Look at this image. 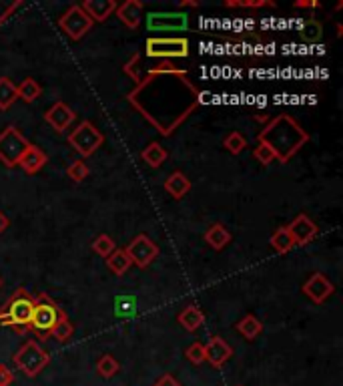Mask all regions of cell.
Listing matches in <instances>:
<instances>
[{
  "mask_svg": "<svg viewBox=\"0 0 343 386\" xmlns=\"http://www.w3.org/2000/svg\"><path fill=\"white\" fill-rule=\"evenodd\" d=\"M105 143V135L95 127L90 121L79 123V127L72 129L68 135V145H72V149L81 153L83 157H90L99 147H103Z\"/></svg>",
  "mask_w": 343,
  "mask_h": 386,
  "instance_id": "ba28073f",
  "label": "cell"
},
{
  "mask_svg": "<svg viewBox=\"0 0 343 386\" xmlns=\"http://www.w3.org/2000/svg\"><path fill=\"white\" fill-rule=\"evenodd\" d=\"M300 37H301V41H305V43H309V44L320 43L323 37L322 22L315 21V19L305 21L300 26Z\"/></svg>",
  "mask_w": 343,
  "mask_h": 386,
  "instance_id": "484cf974",
  "label": "cell"
},
{
  "mask_svg": "<svg viewBox=\"0 0 343 386\" xmlns=\"http://www.w3.org/2000/svg\"><path fill=\"white\" fill-rule=\"evenodd\" d=\"M205 241L209 248H213L215 252H221L223 248L229 246L231 241V232L223 226V223H213L207 232H205Z\"/></svg>",
  "mask_w": 343,
  "mask_h": 386,
  "instance_id": "ffe728a7",
  "label": "cell"
},
{
  "mask_svg": "<svg viewBox=\"0 0 343 386\" xmlns=\"http://www.w3.org/2000/svg\"><path fill=\"white\" fill-rule=\"evenodd\" d=\"M143 8L145 4L141 0H127L123 4H117V17L119 21L123 22L127 28H137L141 24V19H143Z\"/></svg>",
  "mask_w": 343,
  "mask_h": 386,
  "instance_id": "2e32d148",
  "label": "cell"
},
{
  "mask_svg": "<svg viewBox=\"0 0 343 386\" xmlns=\"http://www.w3.org/2000/svg\"><path fill=\"white\" fill-rule=\"evenodd\" d=\"M293 6L295 8H320V2L317 0H295Z\"/></svg>",
  "mask_w": 343,
  "mask_h": 386,
  "instance_id": "f35d334b",
  "label": "cell"
},
{
  "mask_svg": "<svg viewBox=\"0 0 343 386\" xmlns=\"http://www.w3.org/2000/svg\"><path fill=\"white\" fill-rule=\"evenodd\" d=\"M17 95L24 103H35L41 95H43V86L39 85V81H35L32 77L24 79L21 85H17Z\"/></svg>",
  "mask_w": 343,
  "mask_h": 386,
  "instance_id": "cb8c5ba5",
  "label": "cell"
},
{
  "mask_svg": "<svg viewBox=\"0 0 343 386\" xmlns=\"http://www.w3.org/2000/svg\"><path fill=\"white\" fill-rule=\"evenodd\" d=\"M155 386H181V383H179L175 376H171V374H165V376H161V378L157 380V385Z\"/></svg>",
  "mask_w": 343,
  "mask_h": 386,
  "instance_id": "74e56055",
  "label": "cell"
},
{
  "mask_svg": "<svg viewBox=\"0 0 343 386\" xmlns=\"http://www.w3.org/2000/svg\"><path fill=\"white\" fill-rule=\"evenodd\" d=\"M95 22L86 17V12L81 6H70L65 15L59 19V26L70 41H81L86 33H90Z\"/></svg>",
  "mask_w": 343,
  "mask_h": 386,
  "instance_id": "9c48e42d",
  "label": "cell"
},
{
  "mask_svg": "<svg viewBox=\"0 0 343 386\" xmlns=\"http://www.w3.org/2000/svg\"><path fill=\"white\" fill-rule=\"evenodd\" d=\"M119 370H121V365H119L110 354H105V356H101V358L97 360V372H99V376H103V378H112Z\"/></svg>",
  "mask_w": 343,
  "mask_h": 386,
  "instance_id": "f546056e",
  "label": "cell"
},
{
  "mask_svg": "<svg viewBox=\"0 0 343 386\" xmlns=\"http://www.w3.org/2000/svg\"><path fill=\"white\" fill-rule=\"evenodd\" d=\"M225 6L229 8H263V6H273L269 0H227Z\"/></svg>",
  "mask_w": 343,
  "mask_h": 386,
  "instance_id": "e575fe53",
  "label": "cell"
},
{
  "mask_svg": "<svg viewBox=\"0 0 343 386\" xmlns=\"http://www.w3.org/2000/svg\"><path fill=\"white\" fill-rule=\"evenodd\" d=\"M19 99L17 95V85L6 79V77H0V111H6L14 105V101Z\"/></svg>",
  "mask_w": 343,
  "mask_h": 386,
  "instance_id": "4316f807",
  "label": "cell"
},
{
  "mask_svg": "<svg viewBox=\"0 0 343 386\" xmlns=\"http://www.w3.org/2000/svg\"><path fill=\"white\" fill-rule=\"evenodd\" d=\"M287 232H289V236H291L295 246H307V243H311V241L317 237V234H320L315 221H313L311 217H307L305 214L297 215V217L287 226Z\"/></svg>",
  "mask_w": 343,
  "mask_h": 386,
  "instance_id": "8fae6325",
  "label": "cell"
},
{
  "mask_svg": "<svg viewBox=\"0 0 343 386\" xmlns=\"http://www.w3.org/2000/svg\"><path fill=\"white\" fill-rule=\"evenodd\" d=\"M12 360H14V366L19 370H22V374L32 378V376L41 374L44 368L48 366L50 356L37 340H28V342L22 344V348L14 354Z\"/></svg>",
  "mask_w": 343,
  "mask_h": 386,
  "instance_id": "8992f818",
  "label": "cell"
},
{
  "mask_svg": "<svg viewBox=\"0 0 343 386\" xmlns=\"http://www.w3.org/2000/svg\"><path fill=\"white\" fill-rule=\"evenodd\" d=\"M63 314L65 312L59 308L57 302L50 300L46 294H41V296L35 298V308H32L28 330L39 334L41 340H46V338H50V332H52L55 324L61 320Z\"/></svg>",
  "mask_w": 343,
  "mask_h": 386,
  "instance_id": "277c9868",
  "label": "cell"
},
{
  "mask_svg": "<svg viewBox=\"0 0 343 386\" xmlns=\"http://www.w3.org/2000/svg\"><path fill=\"white\" fill-rule=\"evenodd\" d=\"M79 6L85 10L86 17L92 22H105L117 10V2L115 0H85Z\"/></svg>",
  "mask_w": 343,
  "mask_h": 386,
  "instance_id": "e0dca14e",
  "label": "cell"
},
{
  "mask_svg": "<svg viewBox=\"0 0 343 386\" xmlns=\"http://www.w3.org/2000/svg\"><path fill=\"white\" fill-rule=\"evenodd\" d=\"M77 119V113L72 109L65 105V103H55L52 107L44 113V121L55 129L57 133H65L66 129L70 127Z\"/></svg>",
  "mask_w": 343,
  "mask_h": 386,
  "instance_id": "5bb4252c",
  "label": "cell"
},
{
  "mask_svg": "<svg viewBox=\"0 0 343 386\" xmlns=\"http://www.w3.org/2000/svg\"><path fill=\"white\" fill-rule=\"evenodd\" d=\"M167 157H169V153L161 143H150V145H147L145 149L141 151V159L153 169H159L167 161Z\"/></svg>",
  "mask_w": 343,
  "mask_h": 386,
  "instance_id": "7402d4cb",
  "label": "cell"
},
{
  "mask_svg": "<svg viewBox=\"0 0 343 386\" xmlns=\"http://www.w3.org/2000/svg\"><path fill=\"white\" fill-rule=\"evenodd\" d=\"M231 356H233V348L221 336H213L209 342L205 344V362H209L215 368H221Z\"/></svg>",
  "mask_w": 343,
  "mask_h": 386,
  "instance_id": "9a60e30c",
  "label": "cell"
},
{
  "mask_svg": "<svg viewBox=\"0 0 343 386\" xmlns=\"http://www.w3.org/2000/svg\"><path fill=\"white\" fill-rule=\"evenodd\" d=\"M8 228H10V219H8V215L0 212V234H4Z\"/></svg>",
  "mask_w": 343,
  "mask_h": 386,
  "instance_id": "ab89813d",
  "label": "cell"
},
{
  "mask_svg": "<svg viewBox=\"0 0 343 386\" xmlns=\"http://www.w3.org/2000/svg\"><path fill=\"white\" fill-rule=\"evenodd\" d=\"M237 332L245 338V340H255L259 334L263 332V324L259 322L257 316L249 314L245 318L237 322Z\"/></svg>",
  "mask_w": 343,
  "mask_h": 386,
  "instance_id": "603a6c76",
  "label": "cell"
},
{
  "mask_svg": "<svg viewBox=\"0 0 343 386\" xmlns=\"http://www.w3.org/2000/svg\"><path fill=\"white\" fill-rule=\"evenodd\" d=\"M185 356H187V360L193 362V365H203V362H205V344L193 342L185 350Z\"/></svg>",
  "mask_w": 343,
  "mask_h": 386,
  "instance_id": "836d02e7",
  "label": "cell"
},
{
  "mask_svg": "<svg viewBox=\"0 0 343 386\" xmlns=\"http://www.w3.org/2000/svg\"><path fill=\"white\" fill-rule=\"evenodd\" d=\"M130 266V257L127 256V252L125 250H115L110 256L107 257V268L115 274V276H123V274H127V270H129Z\"/></svg>",
  "mask_w": 343,
  "mask_h": 386,
  "instance_id": "d4e9b609",
  "label": "cell"
},
{
  "mask_svg": "<svg viewBox=\"0 0 343 386\" xmlns=\"http://www.w3.org/2000/svg\"><path fill=\"white\" fill-rule=\"evenodd\" d=\"M88 165H86L83 159H79V161H75V163H70L68 165V169H66V175L75 181V183H81V181H85L86 177H88Z\"/></svg>",
  "mask_w": 343,
  "mask_h": 386,
  "instance_id": "d6a6232c",
  "label": "cell"
},
{
  "mask_svg": "<svg viewBox=\"0 0 343 386\" xmlns=\"http://www.w3.org/2000/svg\"><path fill=\"white\" fill-rule=\"evenodd\" d=\"M129 93V103L163 137L173 135L179 125L199 107L201 93L183 68L161 61L147 68Z\"/></svg>",
  "mask_w": 343,
  "mask_h": 386,
  "instance_id": "6da1fadb",
  "label": "cell"
},
{
  "mask_svg": "<svg viewBox=\"0 0 343 386\" xmlns=\"http://www.w3.org/2000/svg\"><path fill=\"white\" fill-rule=\"evenodd\" d=\"M117 250V246H115V239L107 234H103V236H99L95 241H92V252L97 254V256L101 257H108L112 252Z\"/></svg>",
  "mask_w": 343,
  "mask_h": 386,
  "instance_id": "4dcf8cb0",
  "label": "cell"
},
{
  "mask_svg": "<svg viewBox=\"0 0 343 386\" xmlns=\"http://www.w3.org/2000/svg\"><path fill=\"white\" fill-rule=\"evenodd\" d=\"M269 241H271V246H273V250H275L277 254H287V252H291V250L295 248V243H293V239L289 236L287 228H279V230H275Z\"/></svg>",
  "mask_w": 343,
  "mask_h": 386,
  "instance_id": "83f0119b",
  "label": "cell"
},
{
  "mask_svg": "<svg viewBox=\"0 0 343 386\" xmlns=\"http://www.w3.org/2000/svg\"><path fill=\"white\" fill-rule=\"evenodd\" d=\"M145 55L149 59L171 61V59H185L189 57V41L187 39H161L150 37L145 43Z\"/></svg>",
  "mask_w": 343,
  "mask_h": 386,
  "instance_id": "52a82bcc",
  "label": "cell"
},
{
  "mask_svg": "<svg viewBox=\"0 0 343 386\" xmlns=\"http://www.w3.org/2000/svg\"><path fill=\"white\" fill-rule=\"evenodd\" d=\"M72 334H75V328H72L70 320L66 318V314H63L61 320L55 324V328L50 332V338H55L57 342H68L72 338Z\"/></svg>",
  "mask_w": 343,
  "mask_h": 386,
  "instance_id": "f1b7e54d",
  "label": "cell"
},
{
  "mask_svg": "<svg viewBox=\"0 0 343 386\" xmlns=\"http://www.w3.org/2000/svg\"><path fill=\"white\" fill-rule=\"evenodd\" d=\"M179 324L187 330V332H197L203 322H205V314L197 308V306H187L179 316H177Z\"/></svg>",
  "mask_w": 343,
  "mask_h": 386,
  "instance_id": "44dd1931",
  "label": "cell"
},
{
  "mask_svg": "<svg viewBox=\"0 0 343 386\" xmlns=\"http://www.w3.org/2000/svg\"><path fill=\"white\" fill-rule=\"evenodd\" d=\"M125 252L130 257V264H135L137 268H143L145 270L159 256V246L149 236L141 234V236L130 239L129 246L125 248Z\"/></svg>",
  "mask_w": 343,
  "mask_h": 386,
  "instance_id": "30bf717a",
  "label": "cell"
},
{
  "mask_svg": "<svg viewBox=\"0 0 343 386\" xmlns=\"http://www.w3.org/2000/svg\"><path fill=\"white\" fill-rule=\"evenodd\" d=\"M14 380V374L8 366L0 365V386H10Z\"/></svg>",
  "mask_w": 343,
  "mask_h": 386,
  "instance_id": "8d00e7d4",
  "label": "cell"
},
{
  "mask_svg": "<svg viewBox=\"0 0 343 386\" xmlns=\"http://www.w3.org/2000/svg\"><path fill=\"white\" fill-rule=\"evenodd\" d=\"M28 139L22 135L14 125H8L0 131V163L6 165L8 169L19 167V161L28 149Z\"/></svg>",
  "mask_w": 343,
  "mask_h": 386,
  "instance_id": "5b68a950",
  "label": "cell"
},
{
  "mask_svg": "<svg viewBox=\"0 0 343 386\" xmlns=\"http://www.w3.org/2000/svg\"><path fill=\"white\" fill-rule=\"evenodd\" d=\"M223 145H225V149L229 151L231 155H239L241 151L247 147V139H245V137H243L239 131H233L231 135H227V137H225Z\"/></svg>",
  "mask_w": 343,
  "mask_h": 386,
  "instance_id": "1f68e13d",
  "label": "cell"
},
{
  "mask_svg": "<svg viewBox=\"0 0 343 386\" xmlns=\"http://www.w3.org/2000/svg\"><path fill=\"white\" fill-rule=\"evenodd\" d=\"M46 161H48V157H46V153L41 147L28 145V149L24 151V155L21 157V161H19V167H22V172L28 173V175H35V173H39L43 169L44 165H46Z\"/></svg>",
  "mask_w": 343,
  "mask_h": 386,
  "instance_id": "ac0fdd59",
  "label": "cell"
},
{
  "mask_svg": "<svg viewBox=\"0 0 343 386\" xmlns=\"http://www.w3.org/2000/svg\"><path fill=\"white\" fill-rule=\"evenodd\" d=\"M253 157L257 159L261 165H269V163H273V161H275V153L269 149L265 143H259L257 147L253 149Z\"/></svg>",
  "mask_w": 343,
  "mask_h": 386,
  "instance_id": "d590c367",
  "label": "cell"
},
{
  "mask_svg": "<svg viewBox=\"0 0 343 386\" xmlns=\"http://www.w3.org/2000/svg\"><path fill=\"white\" fill-rule=\"evenodd\" d=\"M0 288H2V278H0Z\"/></svg>",
  "mask_w": 343,
  "mask_h": 386,
  "instance_id": "60d3db41",
  "label": "cell"
},
{
  "mask_svg": "<svg viewBox=\"0 0 343 386\" xmlns=\"http://www.w3.org/2000/svg\"><path fill=\"white\" fill-rule=\"evenodd\" d=\"M333 292H335L333 284L325 278L323 274H320V272L313 274L311 278L303 284V294H305L309 300L313 302V304H323V302L327 300Z\"/></svg>",
  "mask_w": 343,
  "mask_h": 386,
  "instance_id": "4fadbf2b",
  "label": "cell"
},
{
  "mask_svg": "<svg viewBox=\"0 0 343 386\" xmlns=\"http://www.w3.org/2000/svg\"><path fill=\"white\" fill-rule=\"evenodd\" d=\"M32 308H35V296L24 288H17V292L0 306V324L10 326L19 334H24L28 332Z\"/></svg>",
  "mask_w": 343,
  "mask_h": 386,
  "instance_id": "3957f363",
  "label": "cell"
},
{
  "mask_svg": "<svg viewBox=\"0 0 343 386\" xmlns=\"http://www.w3.org/2000/svg\"><path fill=\"white\" fill-rule=\"evenodd\" d=\"M165 192L169 193L173 199H183L187 193L191 192V181L183 172H173L165 179Z\"/></svg>",
  "mask_w": 343,
  "mask_h": 386,
  "instance_id": "d6986e66",
  "label": "cell"
},
{
  "mask_svg": "<svg viewBox=\"0 0 343 386\" xmlns=\"http://www.w3.org/2000/svg\"><path fill=\"white\" fill-rule=\"evenodd\" d=\"M257 139L259 143H265L275 153V159L281 163H289L309 141V135L289 115H279L261 129Z\"/></svg>",
  "mask_w": 343,
  "mask_h": 386,
  "instance_id": "7a4b0ae2",
  "label": "cell"
},
{
  "mask_svg": "<svg viewBox=\"0 0 343 386\" xmlns=\"http://www.w3.org/2000/svg\"><path fill=\"white\" fill-rule=\"evenodd\" d=\"M189 17L185 12H153L147 17L149 30H185Z\"/></svg>",
  "mask_w": 343,
  "mask_h": 386,
  "instance_id": "7c38bea8",
  "label": "cell"
}]
</instances>
